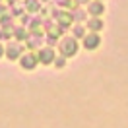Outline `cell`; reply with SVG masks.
Segmentation results:
<instances>
[{
    "instance_id": "obj_1",
    "label": "cell",
    "mask_w": 128,
    "mask_h": 128,
    "mask_svg": "<svg viewBox=\"0 0 128 128\" xmlns=\"http://www.w3.org/2000/svg\"><path fill=\"white\" fill-rule=\"evenodd\" d=\"M58 52H60V56H64V58L76 56V52H78V41L74 39L72 35L60 39V43H58Z\"/></svg>"
},
{
    "instance_id": "obj_2",
    "label": "cell",
    "mask_w": 128,
    "mask_h": 128,
    "mask_svg": "<svg viewBox=\"0 0 128 128\" xmlns=\"http://www.w3.org/2000/svg\"><path fill=\"white\" fill-rule=\"evenodd\" d=\"M22 52H24V47H22L20 43H16V41L8 43V45H6V48H4V54L8 56L10 60H16V58H20V56H22Z\"/></svg>"
},
{
    "instance_id": "obj_3",
    "label": "cell",
    "mask_w": 128,
    "mask_h": 128,
    "mask_svg": "<svg viewBox=\"0 0 128 128\" xmlns=\"http://www.w3.org/2000/svg\"><path fill=\"white\" fill-rule=\"evenodd\" d=\"M101 45V35L99 33H86L84 35V47L88 48V50H95L97 47Z\"/></svg>"
},
{
    "instance_id": "obj_4",
    "label": "cell",
    "mask_w": 128,
    "mask_h": 128,
    "mask_svg": "<svg viewBox=\"0 0 128 128\" xmlns=\"http://www.w3.org/2000/svg\"><path fill=\"white\" fill-rule=\"evenodd\" d=\"M88 12L93 18H99L105 14V4L101 0H93V2H88Z\"/></svg>"
},
{
    "instance_id": "obj_5",
    "label": "cell",
    "mask_w": 128,
    "mask_h": 128,
    "mask_svg": "<svg viewBox=\"0 0 128 128\" xmlns=\"http://www.w3.org/2000/svg\"><path fill=\"white\" fill-rule=\"evenodd\" d=\"M20 58H22V68H24V70H33V68L37 66V56L31 54V52H25V54H22Z\"/></svg>"
},
{
    "instance_id": "obj_6",
    "label": "cell",
    "mask_w": 128,
    "mask_h": 128,
    "mask_svg": "<svg viewBox=\"0 0 128 128\" xmlns=\"http://www.w3.org/2000/svg\"><path fill=\"white\" fill-rule=\"evenodd\" d=\"M37 60H41L43 64H50L52 60H54V50H52L50 47H47V48H43V50H39Z\"/></svg>"
},
{
    "instance_id": "obj_7",
    "label": "cell",
    "mask_w": 128,
    "mask_h": 128,
    "mask_svg": "<svg viewBox=\"0 0 128 128\" xmlns=\"http://www.w3.org/2000/svg\"><path fill=\"white\" fill-rule=\"evenodd\" d=\"M103 27H105L103 20H99V18H91V20H88V29L91 33H99Z\"/></svg>"
},
{
    "instance_id": "obj_8",
    "label": "cell",
    "mask_w": 128,
    "mask_h": 128,
    "mask_svg": "<svg viewBox=\"0 0 128 128\" xmlns=\"http://www.w3.org/2000/svg\"><path fill=\"white\" fill-rule=\"evenodd\" d=\"M12 33L16 35V39H18V41H25L27 37H29V35H27V31H25V27H24V25H18L16 29H12Z\"/></svg>"
},
{
    "instance_id": "obj_9",
    "label": "cell",
    "mask_w": 128,
    "mask_h": 128,
    "mask_svg": "<svg viewBox=\"0 0 128 128\" xmlns=\"http://www.w3.org/2000/svg\"><path fill=\"white\" fill-rule=\"evenodd\" d=\"M33 35H35V37H31V39H29V37H27V47L29 48H35V47H39L41 43H43V35H39V33H33Z\"/></svg>"
},
{
    "instance_id": "obj_10",
    "label": "cell",
    "mask_w": 128,
    "mask_h": 128,
    "mask_svg": "<svg viewBox=\"0 0 128 128\" xmlns=\"http://www.w3.org/2000/svg\"><path fill=\"white\" fill-rule=\"evenodd\" d=\"M84 35H86V29H84V25L76 24L72 27V37L74 39H84Z\"/></svg>"
},
{
    "instance_id": "obj_11",
    "label": "cell",
    "mask_w": 128,
    "mask_h": 128,
    "mask_svg": "<svg viewBox=\"0 0 128 128\" xmlns=\"http://www.w3.org/2000/svg\"><path fill=\"white\" fill-rule=\"evenodd\" d=\"M70 16H72V20H76V22H84V20H86V12L74 8L72 12H70Z\"/></svg>"
},
{
    "instance_id": "obj_12",
    "label": "cell",
    "mask_w": 128,
    "mask_h": 128,
    "mask_svg": "<svg viewBox=\"0 0 128 128\" xmlns=\"http://www.w3.org/2000/svg\"><path fill=\"white\" fill-rule=\"evenodd\" d=\"M25 8L29 12H37L41 8V4H39V0H25Z\"/></svg>"
},
{
    "instance_id": "obj_13",
    "label": "cell",
    "mask_w": 128,
    "mask_h": 128,
    "mask_svg": "<svg viewBox=\"0 0 128 128\" xmlns=\"http://www.w3.org/2000/svg\"><path fill=\"white\" fill-rule=\"evenodd\" d=\"M52 62H54L56 68H64V64H66V58H64V56H58V58H56V56H54V60H52Z\"/></svg>"
},
{
    "instance_id": "obj_14",
    "label": "cell",
    "mask_w": 128,
    "mask_h": 128,
    "mask_svg": "<svg viewBox=\"0 0 128 128\" xmlns=\"http://www.w3.org/2000/svg\"><path fill=\"white\" fill-rule=\"evenodd\" d=\"M22 24H29V16H27V14H25V16H22Z\"/></svg>"
},
{
    "instance_id": "obj_15",
    "label": "cell",
    "mask_w": 128,
    "mask_h": 128,
    "mask_svg": "<svg viewBox=\"0 0 128 128\" xmlns=\"http://www.w3.org/2000/svg\"><path fill=\"white\" fill-rule=\"evenodd\" d=\"M74 2H76V4H88L89 0H74Z\"/></svg>"
},
{
    "instance_id": "obj_16",
    "label": "cell",
    "mask_w": 128,
    "mask_h": 128,
    "mask_svg": "<svg viewBox=\"0 0 128 128\" xmlns=\"http://www.w3.org/2000/svg\"><path fill=\"white\" fill-rule=\"evenodd\" d=\"M2 56H4V47L0 45V58H2Z\"/></svg>"
},
{
    "instance_id": "obj_17",
    "label": "cell",
    "mask_w": 128,
    "mask_h": 128,
    "mask_svg": "<svg viewBox=\"0 0 128 128\" xmlns=\"http://www.w3.org/2000/svg\"><path fill=\"white\" fill-rule=\"evenodd\" d=\"M10 2H14V0H10Z\"/></svg>"
},
{
    "instance_id": "obj_18",
    "label": "cell",
    "mask_w": 128,
    "mask_h": 128,
    "mask_svg": "<svg viewBox=\"0 0 128 128\" xmlns=\"http://www.w3.org/2000/svg\"><path fill=\"white\" fill-rule=\"evenodd\" d=\"M43 2H45V0H43Z\"/></svg>"
},
{
    "instance_id": "obj_19",
    "label": "cell",
    "mask_w": 128,
    "mask_h": 128,
    "mask_svg": "<svg viewBox=\"0 0 128 128\" xmlns=\"http://www.w3.org/2000/svg\"><path fill=\"white\" fill-rule=\"evenodd\" d=\"M101 2H103V0H101Z\"/></svg>"
},
{
    "instance_id": "obj_20",
    "label": "cell",
    "mask_w": 128,
    "mask_h": 128,
    "mask_svg": "<svg viewBox=\"0 0 128 128\" xmlns=\"http://www.w3.org/2000/svg\"><path fill=\"white\" fill-rule=\"evenodd\" d=\"M0 2H2V0H0Z\"/></svg>"
}]
</instances>
